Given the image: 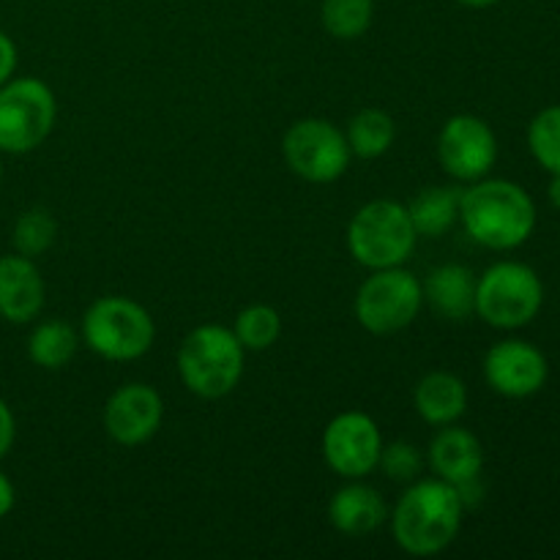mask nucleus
<instances>
[{"label":"nucleus","mask_w":560,"mask_h":560,"mask_svg":"<svg viewBox=\"0 0 560 560\" xmlns=\"http://www.w3.org/2000/svg\"><path fill=\"white\" fill-rule=\"evenodd\" d=\"M539 211L525 186L509 178H481L463 186L459 224L470 241L492 252L520 249L530 241Z\"/></svg>","instance_id":"obj_1"},{"label":"nucleus","mask_w":560,"mask_h":560,"mask_svg":"<svg viewBox=\"0 0 560 560\" xmlns=\"http://www.w3.org/2000/svg\"><path fill=\"white\" fill-rule=\"evenodd\" d=\"M465 520L457 487L443 479H416L388 514L392 536L413 558L441 556L454 545Z\"/></svg>","instance_id":"obj_2"},{"label":"nucleus","mask_w":560,"mask_h":560,"mask_svg":"<svg viewBox=\"0 0 560 560\" xmlns=\"http://www.w3.org/2000/svg\"><path fill=\"white\" fill-rule=\"evenodd\" d=\"M246 350L233 328L202 323L191 328L178 348V375L186 392L200 399H222L244 377Z\"/></svg>","instance_id":"obj_3"},{"label":"nucleus","mask_w":560,"mask_h":560,"mask_svg":"<svg viewBox=\"0 0 560 560\" xmlns=\"http://www.w3.org/2000/svg\"><path fill=\"white\" fill-rule=\"evenodd\" d=\"M80 337L98 359L126 364L142 359L153 348L156 323L140 301L126 295H102L82 315Z\"/></svg>","instance_id":"obj_4"},{"label":"nucleus","mask_w":560,"mask_h":560,"mask_svg":"<svg viewBox=\"0 0 560 560\" xmlns=\"http://www.w3.org/2000/svg\"><path fill=\"white\" fill-rule=\"evenodd\" d=\"M545 282L520 260H498L476 279V315L498 331H520L539 317Z\"/></svg>","instance_id":"obj_5"},{"label":"nucleus","mask_w":560,"mask_h":560,"mask_svg":"<svg viewBox=\"0 0 560 560\" xmlns=\"http://www.w3.org/2000/svg\"><path fill=\"white\" fill-rule=\"evenodd\" d=\"M348 249L366 271L405 266L419 244L405 202L372 200L353 213L348 224Z\"/></svg>","instance_id":"obj_6"},{"label":"nucleus","mask_w":560,"mask_h":560,"mask_svg":"<svg viewBox=\"0 0 560 560\" xmlns=\"http://www.w3.org/2000/svg\"><path fill=\"white\" fill-rule=\"evenodd\" d=\"M58 120L52 88L38 77H11L0 85V153L25 156L47 142Z\"/></svg>","instance_id":"obj_7"},{"label":"nucleus","mask_w":560,"mask_h":560,"mask_svg":"<svg viewBox=\"0 0 560 560\" xmlns=\"http://www.w3.org/2000/svg\"><path fill=\"white\" fill-rule=\"evenodd\" d=\"M421 306H424L421 279L402 266L370 271V277L355 290L353 301L359 326L375 337L405 331L419 317Z\"/></svg>","instance_id":"obj_8"},{"label":"nucleus","mask_w":560,"mask_h":560,"mask_svg":"<svg viewBox=\"0 0 560 560\" xmlns=\"http://www.w3.org/2000/svg\"><path fill=\"white\" fill-rule=\"evenodd\" d=\"M282 156L290 173L306 184H334L350 167L345 131L326 118H301L284 131Z\"/></svg>","instance_id":"obj_9"},{"label":"nucleus","mask_w":560,"mask_h":560,"mask_svg":"<svg viewBox=\"0 0 560 560\" xmlns=\"http://www.w3.org/2000/svg\"><path fill=\"white\" fill-rule=\"evenodd\" d=\"M438 162L457 184L487 178L498 164V135L479 115H452L438 131Z\"/></svg>","instance_id":"obj_10"},{"label":"nucleus","mask_w":560,"mask_h":560,"mask_svg":"<svg viewBox=\"0 0 560 560\" xmlns=\"http://www.w3.org/2000/svg\"><path fill=\"white\" fill-rule=\"evenodd\" d=\"M323 459L339 479H366L377 470L383 432L364 410H345L323 430Z\"/></svg>","instance_id":"obj_11"},{"label":"nucleus","mask_w":560,"mask_h":560,"mask_svg":"<svg viewBox=\"0 0 560 560\" xmlns=\"http://www.w3.org/2000/svg\"><path fill=\"white\" fill-rule=\"evenodd\" d=\"M485 381L506 399H528L550 381V361L534 342L520 337L501 339L485 355Z\"/></svg>","instance_id":"obj_12"},{"label":"nucleus","mask_w":560,"mask_h":560,"mask_svg":"<svg viewBox=\"0 0 560 560\" xmlns=\"http://www.w3.org/2000/svg\"><path fill=\"white\" fill-rule=\"evenodd\" d=\"M102 421L118 446H142L156 435L164 421L162 394L148 383H124L104 402Z\"/></svg>","instance_id":"obj_13"},{"label":"nucleus","mask_w":560,"mask_h":560,"mask_svg":"<svg viewBox=\"0 0 560 560\" xmlns=\"http://www.w3.org/2000/svg\"><path fill=\"white\" fill-rule=\"evenodd\" d=\"M47 299V284L33 257H0V317L11 326H27L38 317Z\"/></svg>","instance_id":"obj_14"},{"label":"nucleus","mask_w":560,"mask_h":560,"mask_svg":"<svg viewBox=\"0 0 560 560\" xmlns=\"http://www.w3.org/2000/svg\"><path fill=\"white\" fill-rule=\"evenodd\" d=\"M427 465L438 479L448 485H465L470 479H479L485 470V446L470 430L459 424L438 427L427 446Z\"/></svg>","instance_id":"obj_15"},{"label":"nucleus","mask_w":560,"mask_h":560,"mask_svg":"<svg viewBox=\"0 0 560 560\" xmlns=\"http://www.w3.org/2000/svg\"><path fill=\"white\" fill-rule=\"evenodd\" d=\"M328 520L342 536L361 539L388 523V503L375 487L364 485V479H348L328 501Z\"/></svg>","instance_id":"obj_16"},{"label":"nucleus","mask_w":560,"mask_h":560,"mask_svg":"<svg viewBox=\"0 0 560 560\" xmlns=\"http://www.w3.org/2000/svg\"><path fill=\"white\" fill-rule=\"evenodd\" d=\"M476 273L465 262H443L421 279L424 304L448 323H465L476 315Z\"/></svg>","instance_id":"obj_17"},{"label":"nucleus","mask_w":560,"mask_h":560,"mask_svg":"<svg viewBox=\"0 0 560 560\" xmlns=\"http://www.w3.org/2000/svg\"><path fill=\"white\" fill-rule=\"evenodd\" d=\"M413 408L430 427L457 424L468 410V386L454 372H427L413 388Z\"/></svg>","instance_id":"obj_18"},{"label":"nucleus","mask_w":560,"mask_h":560,"mask_svg":"<svg viewBox=\"0 0 560 560\" xmlns=\"http://www.w3.org/2000/svg\"><path fill=\"white\" fill-rule=\"evenodd\" d=\"M459 186H424L410 197L408 217L419 238H443L459 222Z\"/></svg>","instance_id":"obj_19"},{"label":"nucleus","mask_w":560,"mask_h":560,"mask_svg":"<svg viewBox=\"0 0 560 560\" xmlns=\"http://www.w3.org/2000/svg\"><path fill=\"white\" fill-rule=\"evenodd\" d=\"M80 342V331L71 323L52 317V320H44L38 326H33L31 337H27V359L38 370L58 372L74 361Z\"/></svg>","instance_id":"obj_20"},{"label":"nucleus","mask_w":560,"mask_h":560,"mask_svg":"<svg viewBox=\"0 0 560 560\" xmlns=\"http://www.w3.org/2000/svg\"><path fill=\"white\" fill-rule=\"evenodd\" d=\"M348 145L350 153L359 159H381L383 153L392 151L394 137H397V124L392 115L381 107H364L348 120Z\"/></svg>","instance_id":"obj_21"},{"label":"nucleus","mask_w":560,"mask_h":560,"mask_svg":"<svg viewBox=\"0 0 560 560\" xmlns=\"http://www.w3.org/2000/svg\"><path fill=\"white\" fill-rule=\"evenodd\" d=\"M375 20V0H323L320 22L328 36L339 42H355Z\"/></svg>","instance_id":"obj_22"},{"label":"nucleus","mask_w":560,"mask_h":560,"mask_svg":"<svg viewBox=\"0 0 560 560\" xmlns=\"http://www.w3.org/2000/svg\"><path fill=\"white\" fill-rule=\"evenodd\" d=\"M233 334L244 345V350L262 353V350L273 348L282 337V317L271 304H249L235 317Z\"/></svg>","instance_id":"obj_23"},{"label":"nucleus","mask_w":560,"mask_h":560,"mask_svg":"<svg viewBox=\"0 0 560 560\" xmlns=\"http://www.w3.org/2000/svg\"><path fill=\"white\" fill-rule=\"evenodd\" d=\"M58 238V219L47 208H27L16 217L14 230H11V246L25 257H42L52 249Z\"/></svg>","instance_id":"obj_24"},{"label":"nucleus","mask_w":560,"mask_h":560,"mask_svg":"<svg viewBox=\"0 0 560 560\" xmlns=\"http://www.w3.org/2000/svg\"><path fill=\"white\" fill-rule=\"evenodd\" d=\"M528 151L541 170L560 173V104H550L530 118Z\"/></svg>","instance_id":"obj_25"},{"label":"nucleus","mask_w":560,"mask_h":560,"mask_svg":"<svg viewBox=\"0 0 560 560\" xmlns=\"http://www.w3.org/2000/svg\"><path fill=\"white\" fill-rule=\"evenodd\" d=\"M424 465L427 457L421 454V448L408 441L383 443L381 459H377V470H381L388 481H397V485H410V481L421 479Z\"/></svg>","instance_id":"obj_26"},{"label":"nucleus","mask_w":560,"mask_h":560,"mask_svg":"<svg viewBox=\"0 0 560 560\" xmlns=\"http://www.w3.org/2000/svg\"><path fill=\"white\" fill-rule=\"evenodd\" d=\"M16 441V419H14V410L9 408L3 397H0V463L9 457V452L14 448Z\"/></svg>","instance_id":"obj_27"},{"label":"nucleus","mask_w":560,"mask_h":560,"mask_svg":"<svg viewBox=\"0 0 560 560\" xmlns=\"http://www.w3.org/2000/svg\"><path fill=\"white\" fill-rule=\"evenodd\" d=\"M16 63H20V52H16L14 38L0 31V85L16 74Z\"/></svg>","instance_id":"obj_28"},{"label":"nucleus","mask_w":560,"mask_h":560,"mask_svg":"<svg viewBox=\"0 0 560 560\" xmlns=\"http://www.w3.org/2000/svg\"><path fill=\"white\" fill-rule=\"evenodd\" d=\"M14 506H16V490H14V485H11L9 476L0 470V520L9 517L11 509Z\"/></svg>","instance_id":"obj_29"},{"label":"nucleus","mask_w":560,"mask_h":560,"mask_svg":"<svg viewBox=\"0 0 560 560\" xmlns=\"http://www.w3.org/2000/svg\"><path fill=\"white\" fill-rule=\"evenodd\" d=\"M547 200H550L556 211H560V173H552L550 186H547Z\"/></svg>","instance_id":"obj_30"},{"label":"nucleus","mask_w":560,"mask_h":560,"mask_svg":"<svg viewBox=\"0 0 560 560\" xmlns=\"http://www.w3.org/2000/svg\"><path fill=\"white\" fill-rule=\"evenodd\" d=\"M459 5H465V9H490V5L501 3V0H457Z\"/></svg>","instance_id":"obj_31"},{"label":"nucleus","mask_w":560,"mask_h":560,"mask_svg":"<svg viewBox=\"0 0 560 560\" xmlns=\"http://www.w3.org/2000/svg\"><path fill=\"white\" fill-rule=\"evenodd\" d=\"M0 180H3V153H0Z\"/></svg>","instance_id":"obj_32"}]
</instances>
